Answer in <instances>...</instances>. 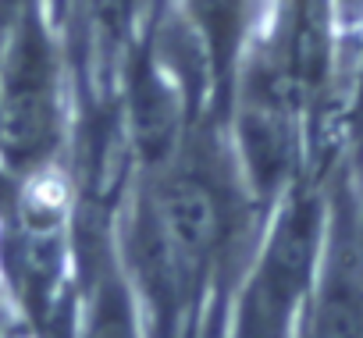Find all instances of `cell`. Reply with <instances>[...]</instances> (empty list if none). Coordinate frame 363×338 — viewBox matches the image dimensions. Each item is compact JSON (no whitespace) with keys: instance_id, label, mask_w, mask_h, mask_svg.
<instances>
[{"instance_id":"obj_1","label":"cell","mask_w":363,"mask_h":338,"mask_svg":"<svg viewBox=\"0 0 363 338\" xmlns=\"http://www.w3.org/2000/svg\"><path fill=\"white\" fill-rule=\"evenodd\" d=\"M0 47V142L15 157H40L57 121V64L50 40L33 15L18 11L4 22Z\"/></svg>"},{"instance_id":"obj_2","label":"cell","mask_w":363,"mask_h":338,"mask_svg":"<svg viewBox=\"0 0 363 338\" xmlns=\"http://www.w3.org/2000/svg\"><path fill=\"white\" fill-rule=\"evenodd\" d=\"M225 242V207L200 171L164 175L153 200V249L167 278H200Z\"/></svg>"},{"instance_id":"obj_3","label":"cell","mask_w":363,"mask_h":338,"mask_svg":"<svg viewBox=\"0 0 363 338\" xmlns=\"http://www.w3.org/2000/svg\"><path fill=\"white\" fill-rule=\"evenodd\" d=\"M306 338H363V246L352 225L324 246Z\"/></svg>"},{"instance_id":"obj_4","label":"cell","mask_w":363,"mask_h":338,"mask_svg":"<svg viewBox=\"0 0 363 338\" xmlns=\"http://www.w3.org/2000/svg\"><path fill=\"white\" fill-rule=\"evenodd\" d=\"M82 338H139L132 303H128V295L118 281L100 285V292L89 306V320H86Z\"/></svg>"},{"instance_id":"obj_5","label":"cell","mask_w":363,"mask_h":338,"mask_svg":"<svg viewBox=\"0 0 363 338\" xmlns=\"http://www.w3.org/2000/svg\"><path fill=\"white\" fill-rule=\"evenodd\" d=\"M193 15L200 22V33L207 36V47L214 61H228L239 43L242 26V0H193Z\"/></svg>"}]
</instances>
